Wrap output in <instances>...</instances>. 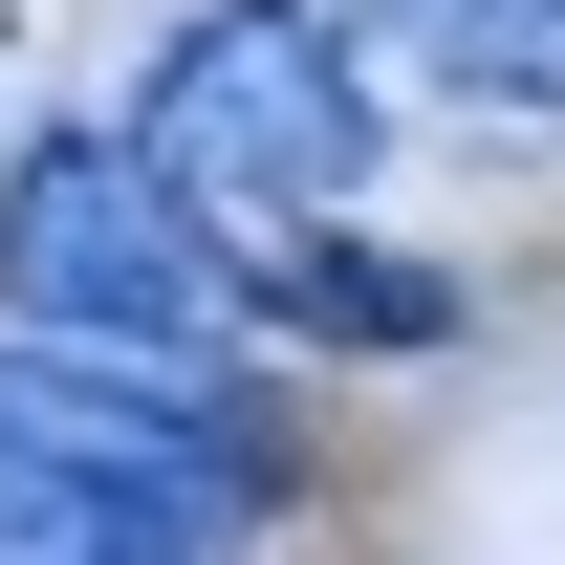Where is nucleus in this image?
Returning a JSON list of instances; mask_svg holds the SVG:
<instances>
[{
	"instance_id": "obj_1",
	"label": "nucleus",
	"mask_w": 565,
	"mask_h": 565,
	"mask_svg": "<svg viewBox=\"0 0 565 565\" xmlns=\"http://www.w3.org/2000/svg\"><path fill=\"white\" fill-rule=\"evenodd\" d=\"M131 152L174 174L196 217H349V174L392 152V87H370V44L327 22V0H196L174 44H152V109Z\"/></svg>"
},
{
	"instance_id": "obj_2",
	"label": "nucleus",
	"mask_w": 565,
	"mask_h": 565,
	"mask_svg": "<svg viewBox=\"0 0 565 565\" xmlns=\"http://www.w3.org/2000/svg\"><path fill=\"white\" fill-rule=\"evenodd\" d=\"M217 217L152 174L131 131H22L0 152V327L22 349H131V370H196L217 349Z\"/></svg>"
},
{
	"instance_id": "obj_3",
	"label": "nucleus",
	"mask_w": 565,
	"mask_h": 565,
	"mask_svg": "<svg viewBox=\"0 0 565 565\" xmlns=\"http://www.w3.org/2000/svg\"><path fill=\"white\" fill-rule=\"evenodd\" d=\"M0 457H22V479L131 500V522H174L196 565L282 500V435L239 414V392H196V370H131V349H22V327H0Z\"/></svg>"
},
{
	"instance_id": "obj_4",
	"label": "nucleus",
	"mask_w": 565,
	"mask_h": 565,
	"mask_svg": "<svg viewBox=\"0 0 565 565\" xmlns=\"http://www.w3.org/2000/svg\"><path fill=\"white\" fill-rule=\"evenodd\" d=\"M370 66L457 87V109H522V131H565V0H327Z\"/></svg>"
},
{
	"instance_id": "obj_5",
	"label": "nucleus",
	"mask_w": 565,
	"mask_h": 565,
	"mask_svg": "<svg viewBox=\"0 0 565 565\" xmlns=\"http://www.w3.org/2000/svg\"><path fill=\"white\" fill-rule=\"evenodd\" d=\"M262 305H282V327H327V349H435V327H457V282H414V262H370L349 217H282V262H262Z\"/></svg>"
},
{
	"instance_id": "obj_6",
	"label": "nucleus",
	"mask_w": 565,
	"mask_h": 565,
	"mask_svg": "<svg viewBox=\"0 0 565 565\" xmlns=\"http://www.w3.org/2000/svg\"><path fill=\"white\" fill-rule=\"evenodd\" d=\"M0 565H196V544L131 522V500H87V479H22V457H0Z\"/></svg>"
}]
</instances>
